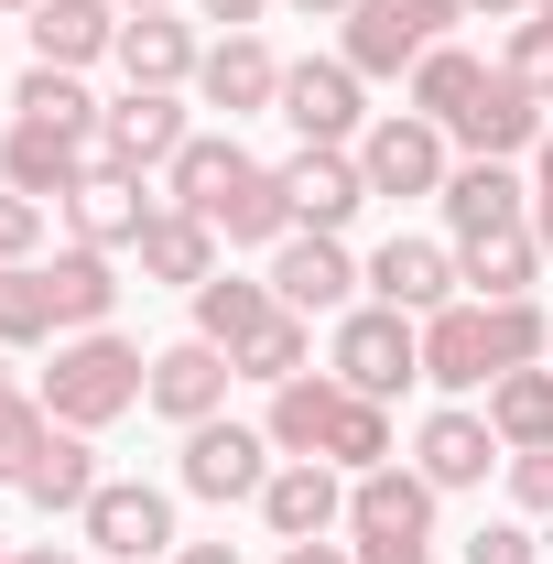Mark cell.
Wrapping results in <instances>:
<instances>
[{"label":"cell","mask_w":553,"mask_h":564,"mask_svg":"<svg viewBox=\"0 0 553 564\" xmlns=\"http://www.w3.org/2000/svg\"><path fill=\"white\" fill-rule=\"evenodd\" d=\"M120 11H174V0H120Z\"/></svg>","instance_id":"816d5d0a"},{"label":"cell","mask_w":553,"mask_h":564,"mask_svg":"<svg viewBox=\"0 0 553 564\" xmlns=\"http://www.w3.org/2000/svg\"><path fill=\"white\" fill-rule=\"evenodd\" d=\"M304 369H315V315H272V326L239 348V380H261V391L304 380Z\"/></svg>","instance_id":"e575fe53"},{"label":"cell","mask_w":553,"mask_h":564,"mask_svg":"<svg viewBox=\"0 0 553 564\" xmlns=\"http://www.w3.org/2000/svg\"><path fill=\"white\" fill-rule=\"evenodd\" d=\"M87 163H98V141L55 131V120H11L0 131V185H22V196H66Z\"/></svg>","instance_id":"ffe728a7"},{"label":"cell","mask_w":553,"mask_h":564,"mask_svg":"<svg viewBox=\"0 0 553 564\" xmlns=\"http://www.w3.org/2000/svg\"><path fill=\"white\" fill-rule=\"evenodd\" d=\"M185 141H196V131H185V98H174V87H120V98H109L98 152H109V163H131V174H163Z\"/></svg>","instance_id":"9a60e30c"},{"label":"cell","mask_w":553,"mask_h":564,"mask_svg":"<svg viewBox=\"0 0 553 564\" xmlns=\"http://www.w3.org/2000/svg\"><path fill=\"white\" fill-rule=\"evenodd\" d=\"M510 499H521L532 521H553V445H532V456H510Z\"/></svg>","instance_id":"60d3db41"},{"label":"cell","mask_w":553,"mask_h":564,"mask_svg":"<svg viewBox=\"0 0 553 564\" xmlns=\"http://www.w3.org/2000/svg\"><path fill=\"white\" fill-rule=\"evenodd\" d=\"M44 337H66L55 326V293H44V261H11L0 272V348L22 358V348H44Z\"/></svg>","instance_id":"836d02e7"},{"label":"cell","mask_w":553,"mask_h":564,"mask_svg":"<svg viewBox=\"0 0 553 564\" xmlns=\"http://www.w3.org/2000/svg\"><path fill=\"white\" fill-rule=\"evenodd\" d=\"M488 434H499L510 456L553 445V369H543V358H532V369H510V380H488Z\"/></svg>","instance_id":"f1b7e54d"},{"label":"cell","mask_w":553,"mask_h":564,"mask_svg":"<svg viewBox=\"0 0 553 564\" xmlns=\"http://www.w3.org/2000/svg\"><path fill=\"white\" fill-rule=\"evenodd\" d=\"M261 282H272L282 315H347V293H358L369 272L347 261V239H326V228H293V239L272 250V272H261Z\"/></svg>","instance_id":"30bf717a"},{"label":"cell","mask_w":553,"mask_h":564,"mask_svg":"<svg viewBox=\"0 0 553 564\" xmlns=\"http://www.w3.org/2000/svg\"><path fill=\"white\" fill-rule=\"evenodd\" d=\"M467 564H543V554H532L521 521H478V532H467Z\"/></svg>","instance_id":"ab89813d"},{"label":"cell","mask_w":553,"mask_h":564,"mask_svg":"<svg viewBox=\"0 0 553 564\" xmlns=\"http://www.w3.org/2000/svg\"><path fill=\"white\" fill-rule=\"evenodd\" d=\"M293 11H304V22H347L358 0H293Z\"/></svg>","instance_id":"c3c4849f"},{"label":"cell","mask_w":553,"mask_h":564,"mask_svg":"<svg viewBox=\"0 0 553 564\" xmlns=\"http://www.w3.org/2000/svg\"><path fill=\"white\" fill-rule=\"evenodd\" d=\"M532 11H543V22H553V0H532Z\"/></svg>","instance_id":"11a10c76"},{"label":"cell","mask_w":553,"mask_h":564,"mask_svg":"<svg viewBox=\"0 0 553 564\" xmlns=\"http://www.w3.org/2000/svg\"><path fill=\"white\" fill-rule=\"evenodd\" d=\"M282 304H272V282H239V272H217V282H196V337H207V348H250V337H261V326H272Z\"/></svg>","instance_id":"83f0119b"},{"label":"cell","mask_w":553,"mask_h":564,"mask_svg":"<svg viewBox=\"0 0 553 564\" xmlns=\"http://www.w3.org/2000/svg\"><path fill=\"white\" fill-rule=\"evenodd\" d=\"M391 11H402V22H413L423 44H445V33H456V22H467V0H391Z\"/></svg>","instance_id":"7bdbcfd3"},{"label":"cell","mask_w":553,"mask_h":564,"mask_svg":"<svg viewBox=\"0 0 553 564\" xmlns=\"http://www.w3.org/2000/svg\"><path fill=\"white\" fill-rule=\"evenodd\" d=\"M44 293H55V326L66 337H87V326H109V304H120V272H109V250H55L44 261Z\"/></svg>","instance_id":"484cf974"},{"label":"cell","mask_w":553,"mask_h":564,"mask_svg":"<svg viewBox=\"0 0 553 564\" xmlns=\"http://www.w3.org/2000/svg\"><path fill=\"white\" fill-rule=\"evenodd\" d=\"M499 66L521 76L532 98H553V22H543V11H532V22H510V55H499Z\"/></svg>","instance_id":"74e56055"},{"label":"cell","mask_w":553,"mask_h":564,"mask_svg":"<svg viewBox=\"0 0 553 564\" xmlns=\"http://www.w3.org/2000/svg\"><path fill=\"white\" fill-rule=\"evenodd\" d=\"M196 66H207L196 22H174V11H120V76H131V87H185Z\"/></svg>","instance_id":"44dd1931"},{"label":"cell","mask_w":553,"mask_h":564,"mask_svg":"<svg viewBox=\"0 0 553 564\" xmlns=\"http://www.w3.org/2000/svg\"><path fill=\"white\" fill-rule=\"evenodd\" d=\"M228 380H239V358L228 348H207V337H174V348H152V413L163 423H217L228 413Z\"/></svg>","instance_id":"7c38bea8"},{"label":"cell","mask_w":553,"mask_h":564,"mask_svg":"<svg viewBox=\"0 0 553 564\" xmlns=\"http://www.w3.org/2000/svg\"><path fill=\"white\" fill-rule=\"evenodd\" d=\"M358 174H369V196H445V131L423 120V109H391V120H369L358 131Z\"/></svg>","instance_id":"277c9868"},{"label":"cell","mask_w":553,"mask_h":564,"mask_svg":"<svg viewBox=\"0 0 553 564\" xmlns=\"http://www.w3.org/2000/svg\"><path fill=\"white\" fill-rule=\"evenodd\" d=\"M33 250H44V196L0 185V261H33Z\"/></svg>","instance_id":"f35d334b"},{"label":"cell","mask_w":553,"mask_h":564,"mask_svg":"<svg viewBox=\"0 0 553 564\" xmlns=\"http://www.w3.org/2000/svg\"><path fill=\"white\" fill-rule=\"evenodd\" d=\"M272 434H261V423H185V489L196 499H261L272 489Z\"/></svg>","instance_id":"52a82bcc"},{"label":"cell","mask_w":553,"mask_h":564,"mask_svg":"<svg viewBox=\"0 0 553 564\" xmlns=\"http://www.w3.org/2000/svg\"><path fill=\"white\" fill-rule=\"evenodd\" d=\"M543 131H553V120H543V98H532V87H521L510 66H488V76H478V98L445 120V141H467V163H510V152H532Z\"/></svg>","instance_id":"9c48e42d"},{"label":"cell","mask_w":553,"mask_h":564,"mask_svg":"<svg viewBox=\"0 0 553 564\" xmlns=\"http://www.w3.org/2000/svg\"><path fill=\"white\" fill-rule=\"evenodd\" d=\"M196 11H207V22H228V33H250V22H261L272 0H196Z\"/></svg>","instance_id":"ee69618b"},{"label":"cell","mask_w":553,"mask_h":564,"mask_svg":"<svg viewBox=\"0 0 553 564\" xmlns=\"http://www.w3.org/2000/svg\"><path fill=\"white\" fill-rule=\"evenodd\" d=\"M553 358V315L521 293V304H488V293H456L445 315H423V380L434 391H488L510 369Z\"/></svg>","instance_id":"6da1fadb"},{"label":"cell","mask_w":553,"mask_h":564,"mask_svg":"<svg viewBox=\"0 0 553 564\" xmlns=\"http://www.w3.org/2000/svg\"><path fill=\"white\" fill-rule=\"evenodd\" d=\"M434 207H445L456 250H467V239H499V228H532V185H521L510 163H456Z\"/></svg>","instance_id":"ac0fdd59"},{"label":"cell","mask_w":553,"mask_h":564,"mask_svg":"<svg viewBox=\"0 0 553 564\" xmlns=\"http://www.w3.org/2000/svg\"><path fill=\"white\" fill-rule=\"evenodd\" d=\"M0 11H44V0H0Z\"/></svg>","instance_id":"f5cc1de1"},{"label":"cell","mask_w":553,"mask_h":564,"mask_svg":"<svg viewBox=\"0 0 553 564\" xmlns=\"http://www.w3.org/2000/svg\"><path fill=\"white\" fill-rule=\"evenodd\" d=\"M282 564H358V554H337V543H293Z\"/></svg>","instance_id":"7dc6e473"},{"label":"cell","mask_w":553,"mask_h":564,"mask_svg":"<svg viewBox=\"0 0 553 564\" xmlns=\"http://www.w3.org/2000/svg\"><path fill=\"white\" fill-rule=\"evenodd\" d=\"M239 174H250V152H239V141H228V131H196V141H185V152H174V163H163V207L207 217L217 196L239 185Z\"/></svg>","instance_id":"4316f807"},{"label":"cell","mask_w":553,"mask_h":564,"mask_svg":"<svg viewBox=\"0 0 553 564\" xmlns=\"http://www.w3.org/2000/svg\"><path fill=\"white\" fill-rule=\"evenodd\" d=\"M174 564H239V543H174Z\"/></svg>","instance_id":"bcb514c9"},{"label":"cell","mask_w":553,"mask_h":564,"mask_svg":"<svg viewBox=\"0 0 553 564\" xmlns=\"http://www.w3.org/2000/svg\"><path fill=\"white\" fill-rule=\"evenodd\" d=\"M0 272H11V261H0Z\"/></svg>","instance_id":"9f6ffc18"},{"label":"cell","mask_w":553,"mask_h":564,"mask_svg":"<svg viewBox=\"0 0 553 564\" xmlns=\"http://www.w3.org/2000/svg\"><path fill=\"white\" fill-rule=\"evenodd\" d=\"M413 467L434 478V489H478L488 467H510V445L488 434V413H467V402H445V413L413 434Z\"/></svg>","instance_id":"d6986e66"},{"label":"cell","mask_w":553,"mask_h":564,"mask_svg":"<svg viewBox=\"0 0 553 564\" xmlns=\"http://www.w3.org/2000/svg\"><path fill=\"white\" fill-rule=\"evenodd\" d=\"M55 207H66V228L87 239V250H141V228L163 217V196H141L131 163H109V152H98V163L76 174L66 196H55Z\"/></svg>","instance_id":"5b68a950"},{"label":"cell","mask_w":553,"mask_h":564,"mask_svg":"<svg viewBox=\"0 0 553 564\" xmlns=\"http://www.w3.org/2000/svg\"><path fill=\"white\" fill-rule=\"evenodd\" d=\"M0 391H11V348H0Z\"/></svg>","instance_id":"db71d44e"},{"label":"cell","mask_w":553,"mask_h":564,"mask_svg":"<svg viewBox=\"0 0 553 564\" xmlns=\"http://www.w3.org/2000/svg\"><path fill=\"white\" fill-rule=\"evenodd\" d=\"M326 369H337L347 391H369V402L413 391V380H423V315H402V304H347Z\"/></svg>","instance_id":"3957f363"},{"label":"cell","mask_w":553,"mask_h":564,"mask_svg":"<svg viewBox=\"0 0 553 564\" xmlns=\"http://www.w3.org/2000/svg\"><path fill=\"white\" fill-rule=\"evenodd\" d=\"M337 423H347V380H337V369H304V380L272 391V423H261V434H272L282 456H326Z\"/></svg>","instance_id":"7402d4cb"},{"label":"cell","mask_w":553,"mask_h":564,"mask_svg":"<svg viewBox=\"0 0 553 564\" xmlns=\"http://www.w3.org/2000/svg\"><path fill=\"white\" fill-rule=\"evenodd\" d=\"M141 282H174V293H196V282H217V228L207 217H185V207H163L152 228H141Z\"/></svg>","instance_id":"d4e9b609"},{"label":"cell","mask_w":553,"mask_h":564,"mask_svg":"<svg viewBox=\"0 0 553 564\" xmlns=\"http://www.w3.org/2000/svg\"><path fill=\"white\" fill-rule=\"evenodd\" d=\"M152 391V358L131 337H109V326H87V337H55V369H44V413L76 423V434H98V423H120Z\"/></svg>","instance_id":"7a4b0ae2"},{"label":"cell","mask_w":553,"mask_h":564,"mask_svg":"<svg viewBox=\"0 0 553 564\" xmlns=\"http://www.w3.org/2000/svg\"><path fill=\"white\" fill-rule=\"evenodd\" d=\"M478 55H467V44H434V55H423L413 66V109L423 120H434V131H445V120H456V109H467V98H478Z\"/></svg>","instance_id":"d590c367"},{"label":"cell","mask_w":553,"mask_h":564,"mask_svg":"<svg viewBox=\"0 0 553 564\" xmlns=\"http://www.w3.org/2000/svg\"><path fill=\"white\" fill-rule=\"evenodd\" d=\"M11 120H55V131H76V141L109 131V109H98L87 76H66V66H33V76H22V87H11Z\"/></svg>","instance_id":"d6a6232c"},{"label":"cell","mask_w":553,"mask_h":564,"mask_svg":"<svg viewBox=\"0 0 553 564\" xmlns=\"http://www.w3.org/2000/svg\"><path fill=\"white\" fill-rule=\"evenodd\" d=\"M434 499H445V489L391 456V467L347 478V532H358V543H434Z\"/></svg>","instance_id":"8fae6325"},{"label":"cell","mask_w":553,"mask_h":564,"mask_svg":"<svg viewBox=\"0 0 553 564\" xmlns=\"http://www.w3.org/2000/svg\"><path fill=\"white\" fill-rule=\"evenodd\" d=\"M87 521V543L109 564H152V554H174V499L152 489V478H98V499L76 510Z\"/></svg>","instance_id":"ba28073f"},{"label":"cell","mask_w":553,"mask_h":564,"mask_svg":"<svg viewBox=\"0 0 553 564\" xmlns=\"http://www.w3.org/2000/svg\"><path fill=\"white\" fill-rule=\"evenodd\" d=\"M196 98L228 109V120H261V109H282V55L261 33H217L207 66H196Z\"/></svg>","instance_id":"e0dca14e"},{"label":"cell","mask_w":553,"mask_h":564,"mask_svg":"<svg viewBox=\"0 0 553 564\" xmlns=\"http://www.w3.org/2000/svg\"><path fill=\"white\" fill-rule=\"evenodd\" d=\"M358 87H369V76L347 66V55H304V66H282V109L272 120H293V141H358L369 131V109H358Z\"/></svg>","instance_id":"8992f818"},{"label":"cell","mask_w":553,"mask_h":564,"mask_svg":"<svg viewBox=\"0 0 553 564\" xmlns=\"http://www.w3.org/2000/svg\"><path fill=\"white\" fill-rule=\"evenodd\" d=\"M98 55H120V11H109V0H44V11H33V66L87 76Z\"/></svg>","instance_id":"603a6c76"},{"label":"cell","mask_w":553,"mask_h":564,"mask_svg":"<svg viewBox=\"0 0 553 564\" xmlns=\"http://www.w3.org/2000/svg\"><path fill=\"white\" fill-rule=\"evenodd\" d=\"M532 239H543V261H553V131L532 141Z\"/></svg>","instance_id":"b9f144b4"},{"label":"cell","mask_w":553,"mask_h":564,"mask_svg":"<svg viewBox=\"0 0 553 564\" xmlns=\"http://www.w3.org/2000/svg\"><path fill=\"white\" fill-rule=\"evenodd\" d=\"M423 55H434V44H423L391 0H358V11H347V66L358 76H413Z\"/></svg>","instance_id":"4dcf8cb0"},{"label":"cell","mask_w":553,"mask_h":564,"mask_svg":"<svg viewBox=\"0 0 553 564\" xmlns=\"http://www.w3.org/2000/svg\"><path fill=\"white\" fill-rule=\"evenodd\" d=\"M358 564H434V543H358Z\"/></svg>","instance_id":"f6af8a7d"},{"label":"cell","mask_w":553,"mask_h":564,"mask_svg":"<svg viewBox=\"0 0 553 564\" xmlns=\"http://www.w3.org/2000/svg\"><path fill=\"white\" fill-rule=\"evenodd\" d=\"M0 564H11V554H0Z\"/></svg>","instance_id":"6f0895ef"},{"label":"cell","mask_w":553,"mask_h":564,"mask_svg":"<svg viewBox=\"0 0 553 564\" xmlns=\"http://www.w3.org/2000/svg\"><path fill=\"white\" fill-rule=\"evenodd\" d=\"M207 228L228 239V250H282V239H293V196H282V174H272V163H250V174L207 207Z\"/></svg>","instance_id":"cb8c5ba5"},{"label":"cell","mask_w":553,"mask_h":564,"mask_svg":"<svg viewBox=\"0 0 553 564\" xmlns=\"http://www.w3.org/2000/svg\"><path fill=\"white\" fill-rule=\"evenodd\" d=\"M272 174H282V196H293V228H326V239H337L347 217L369 207V174H358V152H337V141H304Z\"/></svg>","instance_id":"4fadbf2b"},{"label":"cell","mask_w":553,"mask_h":564,"mask_svg":"<svg viewBox=\"0 0 553 564\" xmlns=\"http://www.w3.org/2000/svg\"><path fill=\"white\" fill-rule=\"evenodd\" d=\"M44 434H55L44 391H0V489H22V467L44 456Z\"/></svg>","instance_id":"8d00e7d4"},{"label":"cell","mask_w":553,"mask_h":564,"mask_svg":"<svg viewBox=\"0 0 553 564\" xmlns=\"http://www.w3.org/2000/svg\"><path fill=\"white\" fill-rule=\"evenodd\" d=\"M478 11H488V22H499V11H532V0H467V22H478Z\"/></svg>","instance_id":"f907efd6"},{"label":"cell","mask_w":553,"mask_h":564,"mask_svg":"<svg viewBox=\"0 0 553 564\" xmlns=\"http://www.w3.org/2000/svg\"><path fill=\"white\" fill-rule=\"evenodd\" d=\"M22 499H33V510H87V499H98V456H87V434H76V423L44 434V456L22 467Z\"/></svg>","instance_id":"f546056e"},{"label":"cell","mask_w":553,"mask_h":564,"mask_svg":"<svg viewBox=\"0 0 553 564\" xmlns=\"http://www.w3.org/2000/svg\"><path fill=\"white\" fill-rule=\"evenodd\" d=\"M456 272H467V293H488V304H521V293H532V272H543V239H532V228L467 239V250H456Z\"/></svg>","instance_id":"1f68e13d"},{"label":"cell","mask_w":553,"mask_h":564,"mask_svg":"<svg viewBox=\"0 0 553 564\" xmlns=\"http://www.w3.org/2000/svg\"><path fill=\"white\" fill-rule=\"evenodd\" d=\"M456 293H467V272H456V250H445V239H380V250H369V304L445 315Z\"/></svg>","instance_id":"5bb4252c"},{"label":"cell","mask_w":553,"mask_h":564,"mask_svg":"<svg viewBox=\"0 0 553 564\" xmlns=\"http://www.w3.org/2000/svg\"><path fill=\"white\" fill-rule=\"evenodd\" d=\"M11 564H76V554H66V543H33V554H11Z\"/></svg>","instance_id":"681fc988"},{"label":"cell","mask_w":553,"mask_h":564,"mask_svg":"<svg viewBox=\"0 0 553 564\" xmlns=\"http://www.w3.org/2000/svg\"><path fill=\"white\" fill-rule=\"evenodd\" d=\"M261 521H272L282 543H326L347 521V467H326V456H282L272 489H261Z\"/></svg>","instance_id":"2e32d148"}]
</instances>
